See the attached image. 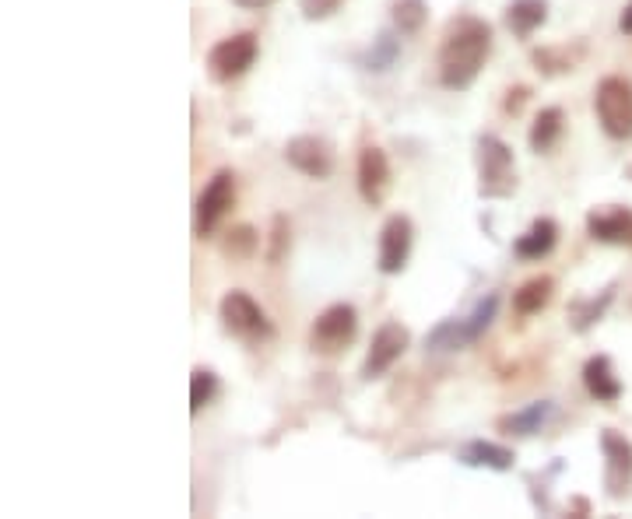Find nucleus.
I'll use <instances>...</instances> for the list:
<instances>
[{"mask_svg": "<svg viewBox=\"0 0 632 519\" xmlns=\"http://www.w3.org/2000/svg\"><path fill=\"white\" fill-rule=\"evenodd\" d=\"M492 53V25L482 18H457L439 46V81L450 92H464L482 74Z\"/></svg>", "mask_w": 632, "mask_h": 519, "instance_id": "nucleus-1", "label": "nucleus"}, {"mask_svg": "<svg viewBox=\"0 0 632 519\" xmlns=\"http://www.w3.org/2000/svg\"><path fill=\"white\" fill-rule=\"evenodd\" d=\"M499 313V295L489 292L474 302V309L467 316H450V320H439L436 327L425 334V348L436 351V355H450V351H464L467 344H474L485 330L492 327Z\"/></svg>", "mask_w": 632, "mask_h": 519, "instance_id": "nucleus-2", "label": "nucleus"}, {"mask_svg": "<svg viewBox=\"0 0 632 519\" xmlns=\"http://www.w3.org/2000/svg\"><path fill=\"white\" fill-rule=\"evenodd\" d=\"M517 190V165L513 151L496 134L478 137V197L485 200H506Z\"/></svg>", "mask_w": 632, "mask_h": 519, "instance_id": "nucleus-3", "label": "nucleus"}, {"mask_svg": "<svg viewBox=\"0 0 632 519\" xmlns=\"http://www.w3.org/2000/svg\"><path fill=\"white\" fill-rule=\"evenodd\" d=\"M594 109L597 120H601L604 134L615 137V141H629L632 137V81L618 78H604L594 92Z\"/></svg>", "mask_w": 632, "mask_h": 519, "instance_id": "nucleus-4", "label": "nucleus"}, {"mask_svg": "<svg viewBox=\"0 0 632 519\" xmlns=\"http://www.w3.org/2000/svg\"><path fill=\"white\" fill-rule=\"evenodd\" d=\"M218 313H222V327L229 330L232 337H239V341L260 344V341H267V337H274V327H271V320H267V313L250 299V295L239 292V288H232V292L225 295Z\"/></svg>", "mask_w": 632, "mask_h": 519, "instance_id": "nucleus-5", "label": "nucleus"}, {"mask_svg": "<svg viewBox=\"0 0 632 519\" xmlns=\"http://www.w3.org/2000/svg\"><path fill=\"white\" fill-rule=\"evenodd\" d=\"M355 334H359V313H355V306L334 302V306H327L324 313L316 316L309 344H313L316 355H341L355 341Z\"/></svg>", "mask_w": 632, "mask_h": 519, "instance_id": "nucleus-6", "label": "nucleus"}, {"mask_svg": "<svg viewBox=\"0 0 632 519\" xmlns=\"http://www.w3.org/2000/svg\"><path fill=\"white\" fill-rule=\"evenodd\" d=\"M257 53H260V39L253 36V32H236V36L215 43V46H211V53H208L211 81H218V85H229V81L243 78V74L253 67V60H257Z\"/></svg>", "mask_w": 632, "mask_h": 519, "instance_id": "nucleus-7", "label": "nucleus"}, {"mask_svg": "<svg viewBox=\"0 0 632 519\" xmlns=\"http://www.w3.org/2000/svg\"><path fill=\"white\" fill-rule=\"evenodd\" d=\"M232 204H236V176H232L229 169H218L215 176L208 179V186H204L201 197H197V207H194L197 239H204V235L215 232L218 221L229 214Z\"/></svg>", "mask_w": 632, "mask_h": 519, "instance_id": "nucleus-8", "label": "nucleus"}, {"mask_svg": "<svg viewBox=\"0 0 632 519\" xmlns=\"http://www.w3.org/2000/svg\"><path fill=\"white\" fill-rule=\"evenodd\" d=\"M408 344H411V334H408L404 323H397V320L383 323V327L373 334L369 355H366V362H362V379L373 383V379L387 376V372L394 369V362H401V355L408 351Z\"/></svg>", "mask_w": 632, "mask_h": 519, "instance_id": "nucleus-9", "label": "nucleus"}, {"mask_svg": "<svg viewBox=\"0 0 632 519\" xmlns=\"http://www.w3.org/2000/svg\"><path fill=\"white\" fill-rule=\"evenodd\" d=\"M601 449H604V488L611 498H622L632 484V442L618 435L615 428L601 432Z\"/></svg>", "mask_w": 632, "mask_h": 519, "instance_id": "nucleus-10", "label": "nucleus"}, {"mask_svg": "<svg viewBox=\"0 0 632 519\" xmlns=\"http://www.w3.org/2000/svg\"><path fill=\"white\" fill-rule=\"evenodd\" d=\"M411 242H415V225L408 214H390L380 228V271L401 274L408 267Z\"/></svg>", "mask_w": 632, "mask_h": 519, "instance_id": "nucleus-11", "label": "nucleus"}, {"mask_svg": "<svg viewBox=\"0 0 632 519\" xmlns=\"http://www.w3.org/2000/svg\"><path fill=\"white\" fill-rule=\"evenodd\" d=\"M285 162L292 165L295 172L309 179H327L334 172V155H331V144L320 141L313 134H299L285 144Z\"/></svg>", "mask_w": 632, "mask_h": 519, "instance_id": "nucleus-12", "label": "nucleus"}, {"mask_svg": "<svg viewBox=\"0 0 632 519\" xmlns=\"http://www.w3.org/2000/svg\"><path fill=\"white\" fill-rule=\"evenodd\" d=\"M387 186H390V162H387V151L369 144L362 148L359 155V193L369 207L383 204L387 197Z\"/></svg>", "mask_w": 632, "mask_h": 519, "instance_id": "nucleus-13", "label": "nucleus"}, {"mask_svg": "<svg viewBox=\"0 0 632 519\" xmlns=\"http://www.w3.org/2000/svg\"><path fill=\"white\" fill-rule=\"evenodd\" d=\"M552 418H555V404H552V400H534V404L520 407V411L503 414V418L496 421V428L503 435H517V439H527V435L545 432V428L552 425Z\"/></svg>", "mask_w": 632, "mask_h": 519, "instance_id": "nucleus-14", "label": "nucleus"}, {"mask_svg": "<svg viewBox=\"0 0 632 519\" xmlns=\"http://www.w3.org/2000/svg\"><path fill=\"white\" fill-rule=\"evenodd\" d=\"M590 239L608 242V246H632V214L625 207H608V211L587 214Z\"/></svg>", "mask_w": 632, "mask_h": 519, "instance_id": "nucleus-15", "label": "nucleus"}, {"mask_svg": "<svg viewBox=\"0 0 632 519\" xmlns=\"http://www.w3.org/2000/svg\"><path fill=\"white\" fill-rule=\"evenodd\" d=\"M583 386L597 404H615L622 397V379L615 376V365L608 355H594L583 365Z\"/></svg>", "mask_w": 632, "mask_h": 519, "instance_id": "nucleus-16", "label": "nucleus"}, {"mask_svg": "<svg viewBox=\"0 0 632 519\" xmlns=\"http://www.w3.org/2000/svg\"><path fill=\"white\" fill-rule=\"evenodd\" d=\"M457 460L464 467H485V470H513L517 463V453L510 446H499V442H485V439H471L457 449Z\"/></svg>", "mask_w": 632, "mask_h": 519, "instance_id": "nucleus-17", "label": "nucleus"}, {"mask_svg": "<svg viewBox=\"0 0 632 519\" xmlns=\"http://www.w3.org/2000/svg\"><path fill=\"white\" fill-rule=\"evenodd\" d=\"M548 22V0H510L506 4V29L527 39Z\"/></svg>", "mask_w": 632, "mask_h": 519, "instance_id": "nucleus-18", "label": "nucleus"}, {"mask_svg": "<svg viewBox=\"0 0 632 519\" xmlns=\"http://www.w3.org/2000/svg\"><path fill=\"white\" fill-rule=\"evenodd\" d=\"M555 239H559V225L552 218H538L517 242H513V253L520 260H541L555 249Z\"/></svg>", "mask_w": 632, "mask_h": 519, "instance_id": "nucleus-19", "label": "nucleus"}, {"mask_svg": "<svg viewBox=\"0 0 632 519\" xmlns=\"http://www.w3.org/2000/svg\"><path fill=\"white\" fill-rule=\"evenodd\" d=\"M397 60H401V39H397L394 32H380V36L369 43V50L359 53V67L369 74H387Z\"/></svg>", "mask_w": 632, "mask_h": 519, "instance_id": "nucleus-20", "label": "nucleus"}, {"mask_svg": "<svg viewBox=\"0 0 632 519\" xmlns=\"http://www.w3.org/2000/svg\"><path fill=\"white\" fill-rule=\"evenodd\" d=\"M611 299H615V285L604 288V292L594 295V299H576L573 306H569V327H573L576 334H587L590 327H597V323L604 320Z\"/></svg>", "mask_w": 632, "mask_h": 519, "instance_id": "nucleus-21", "label": "nucleus"}, {"mask_svg": "<svg viewBox=\"0 0 632 519\" xmlns=\"http://www.w3.org/2000/svg\"><path fill=\"white\" fill-rule=\"evenodd\" d=\"M552 292H555V281L548 278V274H538V278L524 281V285L513 292V309H517L520 316L541 313V309L552 302Z\"/></svg>", "mask_w": 632, "mask_h": 519, "instance_id": "nucleus-22", "label": "nucleus"}, {"mask_svg": "<svg viewBox=\"0 0 632 519\" xmlns=\"http://www.w3.org/2000/svg\"><path fill=\"white\" fill-rule=\"evenodd\" d=\"M562 127H566V113H562L559 106L541 109V113L534 116V123H531V151H538V155L552 151L555 141L562 137Z\"/></svg>", "mask_w": 632, "mask_h": 519, "instance_id": "nucleus-23", "label": "nucleus"}, {"mask_svg": "<svg viewBox=\"0 0 632 519\" xmlns=\"http://www.w3.org/2000/svg\"><path fill=\"white\" fill-rule=\"evenodd\" d=\"M390 18H394V29L401 32V36H415L425 25V18H429V4H425V0H394Z\"/></svg>", "mask_w": 632, "mask_h": 519, "instance_id": "nucleus-24", "label": "nucleus"}, {"mask_svg": "<svg viewBox=\"0 0 632 519\" xmlns=\"http://www.w3.org/2000/svg\"><path fill=\"white\" fill-rule=\"evenodd\" d=\"M260 249V235L253 225H236L222 242V253L232 256V260H253Z\"/></svg>", "mask_w": 632, "mask_h": 519, "instance_id": "nucleus-25", "label": "nucleus"}, {"mask_svg": "<svg viewBox=\"0 0 632 519\" xmlns=\"http://www.w3.org/2000/svg\"><path fill=\"white\" fill-rule=\"evenodd\" d=\"M218 397V376L211 369H194L190 376V414H201Z\"/></svg>", "mask_w": 632, "mask_h": 519, "instance_id": "nucleus-26", "label": "nucleus"}, {"mask_svg": "<svg viewBox=\"0 0 632 519\" xmlns=\"http://www.w3.org/2000/svg\"><path fill=\"white\" fill-rule=\"evenodd\" d=\"M288 246H292V225H288L285 214H274L271 218V232H267V264H281L288 256Z\"/></svg>", "mask_w": 632, "mask_h": 519, "instance_id": "nucleus-27", "label": "nucleus"}, {"mask_svg": "<svg viewBox=\"0 0 632 519\" xmlns=\"http://www.w3.org/2000/svg\"><path fill=\"white\" fill-rule=\"evenodd\" d=\"M531 60H534V67L545 74V78H555V74H569V71H573V57H569V50H555V46L534 50Z\"/></svg>", "mask_w": 632, "mask_h": 519, "instance_id": "nucleus-28", "label": "nucleus"}, {"mask_svg": "<svg viewBox=\"0 0 632 519\" xmlns=\"http://www.w3.org/2000/svg\"><path fill=\"white\" fill-rule=\"evenodd\" d=\"M341 4H345V0H299V11L306 22H324V18H331Z\"/></svg>", "mask_w": 632, "mask_h": 519, "instance_id": "nucleus-29", "label": "nucleus"}, {"mask_svg": "<svg viewBox=\"0 0 632 519\" xmlns=\"http://www.w3.org/2000/svg\"><path fill=\"white\" fill-rule=\"evenodd\" d=\"M527 99H531V88H510V92H506V113L510 116H520L524 113V106H527Z\"/></svg>", "mask_w": 632, "mask_h": 519, "instance_id": "nucleus-30", "label": "nucleus"}, {"mask_svg": "<svg viewBox=\"0 0 632 519\" xmlns=\"http://www.w3.org/2000/svg\"><path fill=\"white\" fill-rule=\"evenodd\" d=\"M232 4H239L243 11H264L271 4H278V0H232Z\"/></svg>", "mask_w": 632, "mask_h": 519, "instance_id": "nucleus-31", "label": "nucleus"}, {"mask_svg": "<svg viewBox=\"0 0 632 519\" xmlns=\"http://www.w3.org/2000/svg\"><path fill=\"white\" fill-rule=\"evenodd\" d=\"M618 29H622L625 36H632V0H629V4H625L622 18H618Z\"/></svg>", "mask_w": 632, "mask_h": 519, "instance_id": "nucleus-32", "label": "nucleus"}]
</instances>
